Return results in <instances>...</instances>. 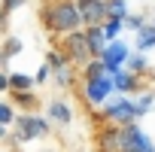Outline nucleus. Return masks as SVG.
Instances as JSON below:
<instances>
[{"instance_id": "nucleus-9", "label": "nucleus", "mask_w": 155, "mask_h": 152, "mask_svg": "<svg viewBox=\"0 0 155 152\" xmlns=\"http://www.w3.org/2000/svg\"><path fill=\"white\" fill-rule=\"evenodd\" d=\"M46 116L52 119V125H61V128H70L73 125V107L64 97H52L46 104Z\"/></svg>"}, {"instance_id": "nucleus-17", "label": "nucleus", "mask_w": 155, "mask_h": 152, "mask_svg": "<svg viewBox=\"0 0 155 152\" xmlns=\"http://www.w3.org/2000/svg\"><path fill=\"white\" fill-rule=\"evenodd\" d=\"M110 73V67L101 61V58H91L85 67H82V79H97V76H107Z\"/></svg>"}, {"instance_id": "nucleus-4", "label": "nucleus", "mask_w": 155, "mask_h": 152, "mask_svg": "<svg viewBox=\"0 0 155 152\" xmlns=\"http://www.w3.org/2000/svg\"><path fill=\"white\" fill-rule=\"evenodd\" d=\"M58 46H61V52L70 58V64H76V67H85V64L94 58V55H91V46H88V34H85V28H79V31H73V34L61 37Z\"/></svg>"}, {"instance_id": "nucleus-23", "label": "nucleus", "mask_w": 155, "mask_h": 152, "mask_svg": "<svg viewBox=\"0 0 155 152\" xmlns=\"http://www.w3.org/2000/svg\"><path fill=\"white\" fill-rule=\"evenodd\" d=\"M67 61H70V58H67V55L61 52V46H58V49H49V52H46V64H49L52 70H58V67H64Z\"/></svg>"}, {"instance_id": "nucleus-28", "label": "nucleus", "mask_w": 155, "mask_h": 152, "mask_svg": "<svg viewBox=\"0 0 155 152\" xmlns=\"http://www.w3.org/2000/svg\"><path fill=\"white\" fill-rule=\"evenodd\" d=\"M9 73H12V70H3V73H0V91H3V94L12 88V85H9Z\"/></svg>"}, {"instance_id": "nucleus-26", "label": "nucleus", "mask_w": 155, "mask_h": 152, "mask_svg": "<svg viewBox=\"0 0 155 152\" xmlns=\"http://www.w3.org/2000/svg\"><path fill=\"white\" fill-rule=\"evenodd\" d=\"M25 3H28V0H3V9H0L3 21H6V18H9V15H12V12H15L18 6H25Z\"/></svg>"}, {"instance_id": "nucleus-7", "label": "nucleus", "mask_w": 155, "mask_h": 152, "mask_svg": "<svg viewBox=\"0 0 155 152\" xmlns=\"http://www.w3.org/2000/svg\"><path fill=\"white\" fill-rule=\"evenodd\" d=\"M134 52H131V46L119 37V40H110V46L104 49V55H101V61L110 67V73H119L125 64H128V58H131Z\"/></svg>"}, {"instance_id": "nucleus-11", "label": "nucleus", "mask_w": 155, "mask_h": 152, "mask_svg": "<svg viewBox=\"0 0 155 152\" xmlns=\"http://www.w3.org/2000/svg\"><path fill=\"white\" fill-rule=\"evenodd\" d=\"M113 79H116V91L119 94H140V88H143V76L134 73V70H128V67H122L119 73H113Z\"/></svg>"}, {"instance_id": "nucleus-15", "label": "nucleus", "mask_w": 155, "mask_h": 152, "mask_svg": "<svg viewBox=\"0 0 155 152\" xmlns=\"http://www.w3.org/2000/svg\"><path fill=\"white\" fill-rule=\"evenodd\" d=\"M73 67H76V64H70V61H67L64 67H58V70H55L52 79H55V85H58V88H70V85L76 82V70H73Z\"/></svg>"}, {"instance_id": "nucleus-22", "label": "nucleus", "mask_w": 155, "mask_h": 152, "mask_svg": "<svg viewBox=\"0 0 155 152\" xmlns=\"http://www.w3.org/2000/svg\"><path fill=\"white\" fill-rule=\"evenodd\" d=\"M18 52H21V40H18V37H6V43H3V67H6L9 58L18 55Z\"/></svg>"}, {"instance_id": "nucleus-25", "label": "nucleus", "mask_w": 155, "mask_h": 152, "mask_svg": "<svg viewBox=\"0 0 155 152\" xmlns=\"http://www.w3.org/2000/svg\"><path fill=\"white\" fill-rule=\"evenodd\" d=\"M146 25H149V18H146V15H140V12L125 18V28H128V31H134V34H137V31H143Z\"/></svg>"}, {"instance_id": "nucleus-2", "label": "nucleus", "mask_w": 155, "mask_h": 152, "mask_svg": "<svg viewBox=\"0 0 155 152\" xmlns=\"http://www.w3.org/2000/svg\"><path fill=\"white\" fill-rule=\"evenodd\" d=\"M137 119H140L137 97H131V94H119V91L101 107V113H94V122H113V125H119V128L134 125Z\"/></svg>"}, {"instance_id": "nucleus-6", "label": "nucleus", "mask_w": 155, "mask_h": 152, "mask_svg": "<svg viewBox=\"0 0 155 152\" xmlns=\"http://www.w3.org/2000/svg\"><path fill=\"white\" fill-rule=\"evenodd\" d=\"M119 152H155V140L134 122V125L122 128V146H119Z\"/></svg>"}, {"instance_id": "nucleus-21", "label": "nucleus", "mask_w": 155, "mask_h": 152, "mask_svg": "<svg viewBox=\"0 0 155 152\" xmlns=\"http://www.w3.org/2000/svg\"><path fill=\"white\" fill-rule=\"evenodd\" d=\"M122 31H125V18H107V21H104V34H107V40H119Z\"/></svg>"}, {"instance_id": "nucleus-29", "label": "nucleus", "mask_w": 155, "mask_h": 152, "mask_svg": "<svg viewBox=\"0 0 155 152\" xmlns=\"http://www.w3.org/2000/svg\"><path fill=\"white\" fill-rule=\"evenodd\" d=\"M46 152H55V149H46Z\"/></svg>"}, {"instance_id": "nucleus-10", "label": "nucleus", "mask_w": 155, "mask_h": 152, "mask_svg": "<svg viewBox=\"0 0 155 152\" xmlns=\"http://www.w3.org/2000/svg\"><path fill=\"white\" fill-rule=\"evenodd\" d=\"M76 3H79V12L85 18V28L107 21V0H76Z\"/></svg>"}, {"instance_id": "nucleus-19", "label": "nucleus", "mask_w": 155, "mask_h": 152, "mask_svg": "<svg viewBox=\"0 0 155 152\" xmlns=\"http://www.w3.org/2000/svg\"><path fill=\"white\" fill-rule=\"evenodd\" d=\"M125 67H128V70H134V73H140V76H143V73H146V70H149V58H146V52H140V49H134V55H131V58H128V64H125Z\"/></svg>"}, {"instance_id": "nucleus-27", "label": "nucleus", "mask_w": 155, "mask_h": 152, "mask_svg": "<svg viewBox=\"0 0 155 152\" xmlns=\"http://www.w3.org/2000/svg\"><path fill=\"white\" fill-rule=\"evenodd\" d=\"M52 76H55V70H52L49 64H43V67L37 70V85H46V82L52 79Z\"/></svg>"}, {"instance_id": "nucleus-8", "label": "nucleus", "mask_w": 155, "mask_h": 152, "mask_svg": "<svg viewBox=\"0 0 155 152\" xmlns=\"http://www.w3.org/2000/svg\"><path fill=\"white\" fill-rule=\"evenodd\" d=\"M122 146V128L113 122H101L97 131V152H119Z\"/></svg>"}, {"instance_id": "nucleus-18", "label": "nucleus", "mask_w": 155, "mask_h": 152, "mask_svg": "<svg viewBox=\"0 0 155 152\" xmlns=\"http://www.w3.org/2000/svg\"><path fill=\"white\" fill-rule=\"evenodd\" d=\"M15 122H18V116H15V104H12L9 97H3V101H0V125L9 128V125H15Z\"/></svg>"}, {"instance_id": "nucleus-1", "label": "nucleus", "mask_w": 155, "mask_h": 152, "mask_svg": "<svg viewBox=\"0 0 155 152\" xmlns=\"http://www.w3.org/2000/svg\"><path fill=\"white\" fill-rule=\"evenodd\" d=\"M40 25L49 37H67L73 31L85 28V18L79 12V3L76 0H43L40 6Z\"/></svg>"}, {"instance_id": "nucleus-16", "label": "nucleus", "mask_w": 155, "mask_h": 152, "mask_svg": "<svg viewBox=\"0 0 155 152\" xmlns=\"http://www.w3.org/2000/svg\"><path fill=\"white\" fill-rule=\"evenodd\" d=\"M9 91H34L37 85V76H28V73H9Z\"/></svg>"}, {"instance_id": "nucleus-5", "label": "nucleus", "mask_w": 155, "mask_h": 152, "mask_svg": "<svg viewBox=\"0 0 155 152\" xmlns=\"http://www.w3.org/2000/svg\"><path fill=\"white\" fill-rule=\"evenodd\" d=\"M116 94V79H113V73L107 76H97V79H82V101L88 107H104L110 97Z\"/></svg>"}, {"instance_id": "nucleus-13", "label": "nucleus", "mask_w": 155, "mask_h": 152, "mask_svg": "<svg viewBox=\"0 0 155 152\" xmlns=\"http://www.w3.org/2000/svg\"><path fill=\"white\" fill-rule=\"evenodd\" d=\"M6 97L15 107H21V113H37V107H40V97L34 91H6Z\"/></svg>"}, {"instance_id": "nucleus-24", "label": "nucleus", "mask_w": 155, "mask_h": 152, "mask_svg": "<svg viewBox=\"0 0 155 152\" xmlns=\"http://www.w3.org/2000/svg\"><path fill=\"white\" fill-rule=\"evenodd\" d=\"M152 107H155V91H143V94H137V110H140V116H146Z\"/></svg>"}, {"instance_id": "nucleus-20", "label": "nucleus", "mask_w": 155, "mask_h": 152, "mask_svg": "<svg viewBox=\"0 0 155 152\" xmlns=\"http://www.w3.org/2000/svg\"><path fill=\"white\" fill-rule=\"evenodd\" d=\"M128 0H107V18H128Z\"/></svg>"}, {"instance_id": "nucleus-3", "label": "nucleus", "mask_w": 155, "mask_h": 152, "mask_svg": "<svg viewBox=\"0 0 155 152\" xmlns=\"http://www.w3.org/2000/svg\"><path fill=\"white\" fill-rule=\"evenodd\" d=\"M52 131V119L49 116H40V113H21L18 122H15V134L9 137V146L15 143H28V140H40Z\"/></svg>"}, {"instance_id": "nucleus-14", "label": "nucleus", "mask_w": 155, "mask_h": 152, "mask_svg": "<svg viewBox=\"0 0 155 152\" xmlns=\"http://www.w3.org/2000/svg\"><path fill=\"white\" fill-rule=\"evenodd\" d=\"M134 49H140V52H152V49H155V21H149L143 31H137Z\"/></svg>"}, {"instance_id": "nucleus-12", "label": "nucleus", "mask_w": 155, "mask_h": 152, "mask_svg": "<svg viewBox=\"0 0 155 152\" xmlns=\"http://www.w3.org/2000/svg\"><path fill=\"white\" fill-rule=\"evenodd\" d=\"M85 34H88L91 55H94V58H101V55H104V49L110 46V40H107V34H104V25H91V28H85Z\"/></svg>"}]
</instances>
